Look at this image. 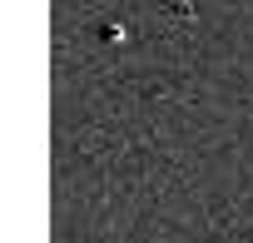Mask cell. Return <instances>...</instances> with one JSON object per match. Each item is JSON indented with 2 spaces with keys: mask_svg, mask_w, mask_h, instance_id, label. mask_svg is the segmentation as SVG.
I'll use <instances>...</instances> for the list:
<instances>
[{
  "mask_svg": "<svg viewBox=\"0 0 253 243\" xmlns=\"http://www.w3.org/2000/svg\"><path fill=\"white\" fill-rule=\"evenodd\" d=\"M99 40L104 45H124V40H129V25H124V20H99Z\"/></svg>",
  "mask_w": 253,
  "mask_h": 243,
  "instance_id": "cell-1",
  "label": "cell"
}]
</instances>
